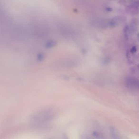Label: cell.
Masks as SVG:
<instances>
[{
  "instance_id": "6da1fadb",
  "label": "cell",
  "mask_w": 139,
  "mask_h": 139,
  "mask_svg": "<svg viewBox=\"0 0 139 139\" xmlns=\"http://www.w3.org/2000/svg\"><path fill=\"white\" fill-rule=\"evenodd\" d=\"M124 35L126 39L129 38V27L127 25L125 26L123 30Z\"/></svg>"
},
{
  "instance_id": "7a4b0ae2",
  "label": "cell",
  "mask_w": 139,
  "mask_h": 139,
  "mask_svg": "<svg viewBox=\"0 0 139 139\" xmlns=\"http://www.w3.org/2000/svg\"><path fill=\"white\" fill-rule=\"evenodd\" d=\"M137 52V48L136 46H134L130 49V52L132 53H135Z\"/></svg>"
},
{
  "instance_id": "5b68a950",
  "label": "cell",
  "mask_w": 139,
  "mask_h": 139,
  "mask_svg": "<svg viewBox=\"0 0 139 139\" xmlns=\"http://www.w3.org/2000/svg\"><path fill=\"white\" fill-rule=\"evenodd\" d=\"M138 37H139V34H138Z\"/></svg>"
},
{
  "instance_id": "277c9868",
  "label": "cell",
  "mask_w": 139,
  "mask_h": 139,
  "mask_svg": "<svg viewBox=\"0 0 139 139\" xmlns=\"http://www.w3.org/2000/svg\"><path fill=\"white\" fill-rule=\"evenodd\" d=\"M138 67L139 68V65H138Z\"/></svg>"
},
{
  "instance_id": "3957f363",
  "label": "cell",
  "mask_w": 139,
  "mask_h": 139,
  "mask_svg": "<svg viewBox=\"0 0 139 139\" xmlns=\"http://www.w3.org/2000/svg\"><path fill=\"white\" fill-rule=\"evenodd\" d=\"M106 10L108 11H112V9L111 8H109V7H108L106 9Z\"/></svg>"
}]
</instances>
